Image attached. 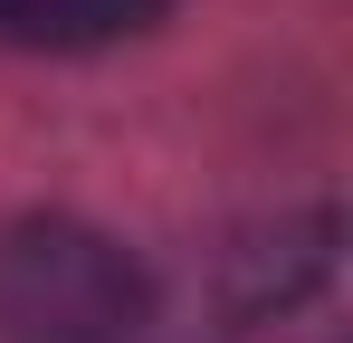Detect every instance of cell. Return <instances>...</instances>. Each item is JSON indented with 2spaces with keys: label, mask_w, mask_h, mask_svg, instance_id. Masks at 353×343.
<instances>
[{
  "label": "cell",
  "mask_w": 353,
  "mask_h": 343,
  "mask_svg": "<svg viewBox=\"0 0 353 343\" xmlns=\"http://www.w3.org/2000/svg\"><path fill=\"white\" fill-rule=\"evenodd\" d=\"M153 315L143 267L86 220L0 229V343H134Z\"/></svg>",
  "instance_id": "cell-1"
},
{
  "label": "cell",
  "mask_w": 353,
  "mask_h": 343,
  "mask_svg": "<svg viewBox=\"0 0 353 343\" xmlns=\"http://www.w3.org/2000/svg\"><path fill=\"white\" fill-rule=\"evenodd\" d=\"M172 0H0V39L19 48H115L134 29H153Z\"/></svg>",
  "instance_id": "cell-2"
}]
</instances>
